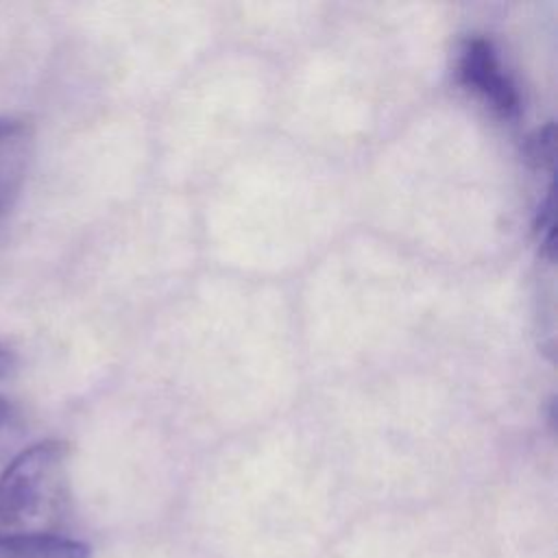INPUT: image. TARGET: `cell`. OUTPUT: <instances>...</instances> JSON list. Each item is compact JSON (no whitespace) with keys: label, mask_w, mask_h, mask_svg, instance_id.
<instances>
[{"label":"cell","mask_w":558,"mask_h":558,"mask_svg":"<svg viewBox=\"0 0 558 558\" xmlns=\"http://www.w3.org/2000/svg\"><path fill=\"white\" fill-rule=\"evenodd\" d=\"M33 153V129L28 122L0 116V216L15 201Z\"/></svg>","instance_id":"obj_3"},{"label":"cell","mask_w":558,"mask_h":558,"mask_svg":"<svg viewBox=\"0 0 558 558\" xmlns=\"http://www.w3.org/2000/svg\"><path fill=\"white\" fill-rule=\"evenodd\" d=\"M24 434V418L17 405L0 395V458L7 456Z\"/></svg>","instance_id":"obj_5"},{"label":"cell","mask_w":558,"mask_h":558,"mask_svg":"<svg viewBox=\"0 0 558 558\" xmlns=\"http://www.w3.org/2000/svg\"><path fill=\"white\" fill-rule=\"evenodd\" d=\"M68 458L65 442L41 440L0 473V543L63 536L72 512Z\"/></svg>","instance_id":"obj_1"},{"label":"cell","mask_w":558,"mask_h":558,"mask_svg":"<svg viewBox=\"0 0 558 558\" xmlns=\"http://www.w3.org/2000/svg\"><path fill=\"white\" fill-rule=\"evenodd\" d=\"M15 364H17V362H15V353H13L9 347L0 344V381L9 379V377L13 375Z\"/></svg>","instance_id":"obj_6"},{"label":"cell","mask_w":558,"mask_h":558,"mask_svg":"<svg viewBox=\"0 0 558 558\" xmlns=\"http://www.w3.org/2000/svg\"><path fill=\"white\" fill-rule=\"evenodd\" d=\"M460 81L480 94L495 111H499L504 118H514L521 109L519 94L514 83L508 78L497 50L488 39L473 37L466 39L460 50L458 61Z\"/></svg>","instance_id":"obj_2"},{"label":"cell","mask_w":558,"mask_h":558,"mask_svg":"<svg viewBox=\"0 0 558 558\" xmlns=\"http://www.w3.org/2000/svg\"><path fill=\"white\" fill-rule=\"evenodd\" d=\"M0 558H89V547L68 536L4 541Z\"/></svg>","instance_id":"obj_4"}]
</instances>
